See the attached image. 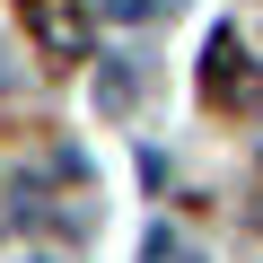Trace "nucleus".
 Here are the masks:
<instances>
[{"mask_svg": "<svg viewBox=\"0 0 263 263\" xmlns=\"http://www.w3.org/2000/svg\"><path fill=\"white\" fill-rule=\"evenodd\" d=\"M211 97L254 105V62H246V44H237V35H219V44H211Z\"/></svg>", "mask_w": 263, "mask_h": 263, "instance_id": "1", "label": "nucleus"}, {"mask_svg": "<svg viewBox=\"0 0 263 263\" xmlns=\"http://www.w3.org/2000/svg\"><path fill=\"white\" fill-rule=\"evenodd\" d=\"M35 27H44V44H62V53L79 44V18L62 9V0H44V9H35Z\"/></svg>", "mask_w": 263, "mask_h": 263, "instance_id": "3", "label": "nucleus"}, {"mask_svg": "<svg viewBox=\"0 0 263 263\" xmlns=\"http://www.w3.org/2000/svg\"><path fill=\"white\" fill-rule=\"evenodd\" d=\"M149 263H193V246H184V237H167V228H158V237H149Z\"/></svg>", "mask_w": 263, "mask_h": 263, "instance_id": "4", "label": "nucleus"}, {"mask_svg": "<svg viewBox=\"0 0 263 263\" xmlns=\"http://www.w3.org/2000/svg\"><path fill=\"white\" fill-rule=\"evenodd\" d=\"M176 9V0H97V18H114V27H158Z\"/></svg>", "mask_w": 263, "mask_h": 263, "instance_id": "2", "label": "nucleus"}]
</instances>
